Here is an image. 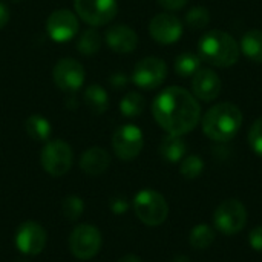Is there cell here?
Listing matches in <instances>:
<instances>
[{"instance_id":"15","label":"cell","mask_w":262,"mask_h":262,"mask_svg":"<svg viewBox=\"0 0 262 262\" xmlns=\"http://www.w3.org/2000/svg\"><path fill=\"white\" fill-rule=\"evenodd\" d=\"M221 89H223V81L220 75L212 69L201 68L192 77V92L196 100L210 103L220 97Z\"/></svg>"},{"instance_id":"9","label":"cell","mask_w":262,"mask_h":262,"mask_svg":"<svg viewBox=\"0 0 262 262\" xmlns=\"http://www.w3.org/2000/svg\"><path fill=\"white\" fill-rule=\"evenodd\" d=\"M75 12L91 26H103L112 21L118 11L117 0H75Z\"/></svg>"},{"instance_id":"26","label":"cell","mask_w":262,"mask_h":262,"mask_svg":"<svg viewBox=\"0 0 262 262\" xmlns=\"http://www.w3.org/2000/svg\"><path fill=\"white\" fill-rule=\"evenodd\" d=\"M204 170V161L198 155H187L181 161L180 172L186 180H195L198 178Z\"/></svg>"},{"instance_id":"21","label":"cell","mask_w":262,"mask_h":262,"mask_svg":"<svg viewBox=\"0 0 262 262\" xmlns=\"http://www.w3.org/2000/svg\"><path fill=\"white\" fill-rule=\"evenodd\" d=\"M25 130H26V134L32 140H35V141H46L51 137L52 127H51V123L45 117L35 114V115H31V117L26 118Z\"/></svg>"},{"instance_id":"35","label":"cell","mask_w":262,"mask_h":262,"mask_svg":"<svg viewBox=\"0 0 262 262\" xmlns=\"http://www.w3.org/2000/svg\"><path fill=\"white\" fill-rule=\"evenodd\" d=\"M118 262H141V259L138 256H135V255H126Z\"/></svg>"},{"instance_id":"28","label":"cell","mask_w":262,"mask_h":262,"mask_svg":"<svg viewBox=\"0 0 262 262\" xmlns=\"http://www.w3.org/2000/svg\"><path fill=\"white\" fill-rule=\"evenodd\" d=\"M83 210H84L83 200L75 195L64 198V201L61 203V212H63L64 218L69 221H77L83 215Z\"/></svg>"},{"instance_id":"20","label":"cell","mask_w":262,"mask_h":262,"mask_svg":"<svg viewBox=\"0 0 262 262\" xmlns=\"http://www.w3.org/2000/svg\"><path fill=\"white\" fill-rule=\"evenodd\" d=\"M84 103L86 106L94 112V114H103L107 106H109V98H107V92L98 86V84H91L86 88L84 91Z\"/></svg>"},{"instance_id":"5","label":"cell","mask_w":262,"mask_h":262,"mask_svg":"<svg viewBox=\"0 0 262 262\" xmlns=\"http://www.w3.org/2000/svg\"><path fill=\"white\" fill-rule=\"evenodd\" d=\"M213 224L216 230L224 235L239 233L247 224V210L244 204L233 198L223 201L213 213Z\"/></svg>"},{"instance_id":"24","label":"cell","mask_w":262,"mask_h":262,"mask_svg":"<svg viewBox=\"0 0 262 262\" xmlns=\"http://www.w3.org/2000/svg\"><path fill=\"white\" fill-rule=\"evenodd\" d=\"M146 107V100L138 92H127L120 101V112L127 118H135L143 114Z\"/></svg>"},{"instance_id":"19","label":"cell","mask_w":262,"mask_h":262,"mask_svg":"<svg viewBox=\"0 0 262 262\" xmlns=\"http://www.w3.org/2000/svg\"><path fill=\"white\" fill-rule=\"evenodd\" d=\"M241 52L252 61L262 63V31L261 29H250L247 31L239 43Z\"/></svg>"},{"instance_id":"12","label":"cell","mask_w":262,"mask_h":262,"mask_svg":"<svg viewBox=\"0 0 262 262\" xmlns=\"http://www.w3.org/2000/svg\"><path fill=\"white\" fill-rule=\"evenodd\" d=\"M46 32L57 43L69 41L78 32V18L69 9H57L46 20Z\"/></svg>"},{"instance_id":"17","label":"cell","mask_w":262,"mask_h":262,"mask_svg":"<svg viewBox=\"0 0 262 262\" xmlns=\"http://www.w3.org/2000/svg\"><path fill=\"white\" fill-rule=\"evenodd\" d=\"M109 164H111V157L101 147H91L80 158L81 170L91 177H97V175L104 173L107 170Z\"/></svg>"},{"instance_id":"2","label":"cell","mask_w":262,"mask_h":262,"mask_svg":"<svg viewBox=\"0 0 262 262\" xmlns=\"http://www.w3.org/2000/svg\"><path fill=\"white\" fill-rule=\"evenodd\" d=\"M243 126L241 109L229 101L212 106L203 117V132L216 143H226L236 137Z\"/></svg>"},{"instance_id":"11","label":"cell","mask_w":262,"mask_h":262,"mask_svg":"<svg viewBox=\"0 0 262 262\" xmlns=\"http://www.w3.org/2000/svg\"><path fill=\"white\" fill-rule=\"evenodd\" d=\"M46 241L48 236L45 229L34 221H26L20 224L15 232V246L23 255L28 256L40 255L46 247Z\"/></svg>"},{"instance_id":"7","label":"cell","mask_w":262,"mask_h":262,"mask_svg":"<svg viewBox=\"0 0 262 262\" xmlns=\"http://www.w3.org/2000/svg\"><path fill=\"white\" fill-rule=\"evenodd\" d=\"M101 233L92 224H80L69 235V250L78 259H91L101 249Z\"/></svg>"},{"instance_id":"1","label":"cell","mask_w":262,"mask_h":262,"mask_svg":"<svg viewBox=\"0 0 262 262\" xmlns=\"http://www.w3.org/2000/svg\"><path fill=\"white\" fill-rule=\"evenodd\" d=\"M152 115L169 135H186L201 120V106L187 89L170 86L160 92L152 103Z\"/></svg>"},{"instance_id":"36","label":"cell","mask_w":262,"mask_h":262,"mask_svg":"<svg viewBox=\"0 0 262 262\" xmlns=\"http://www.w3.org/2000/svg\"><path fill=\"white\" fill-rule=\"evenodd\" d=\"M173 262H190V259L187 256H178V258L173 259Z\"/></svg>"},{"instance_id":"8","label":"cell","mask_w":262,"mask_h":262,"mask_svg":"<svg viewBox=\"0 0 262 262\" xmlns=\"http://www.w3.org/2000/svg\"><path fill=\"white\" fill-rule=\"evenodd\" d=\"M144 146V137L138 126L124 124L118 127L112 135V149L115 155L123 161L135 160Z\"/></svg>"},{"instance_id":"4","label":"cell","mask_w":262,"mask_h":262,"mask_svg":"<svg viewBox=\"0 0 262 262\" xmlns=\"http://www.w3.org/2000/svg\"><path fill=\"white\" fill-rule=\"evenodd\" d=\"M134 210L137 218L149 227L161 226L169 215L166 198L154 189H143L135 195Z\"/></svg>"},{"instance_id":"31","label":"cell","mask_w":262,"mask_h":262,"mask_svg":"<svg viewBox=\"0 0 262 262\" xmlns=\"http://www.w3.org/2000/svg\"><path fill=\"white\" fill-rule=\"evenodd\" d=\"M127 81H129V78L126 77L124 72H115V74H112V75L109 77V83H111V86L115 88V89L124 88V86L127 84Z\"/></svg>"},{"instance_id":"14","label":"cell","mask_w":262,"mask_h":262,"mask_svg":"<svg viewBox=\"0 0 262 262\" xmlns=\"http://www.w3.org/2000/svg\"><path fill=\"white\" fill-rule=\"evenodd\" d=\"M55 84L66 92L78 91L84 83V68L74 58H61L52 72Z\"/></svg>"},{"instance_id":"16","label":"cell","mask_w":262,"mask_h":262,"mask_svg":"<svg viewBox=\"0 0 262 262\" xmlns=\"http://www.w3.org/2000/svg\"><path fill=\"white\" fill-rule=\"evenodd\" d=\"M106 43L107 46L118 54H129L134 52L138 45L137 32L127 25H112L106 31Z\"/></svg>"},{"instance_id":"18","label":"cell","mask_w":262,"mask_h":262,"mask_svg":"<svg viewBox=\"0 0 262 262\" xmlns=\"http://www.w3.org/2000/svg\"><path fill=\"white\" fill-rule=\"evenodd\" d=\"M187 144L180 135H167L163 138L160 144V154L161 157L169 163H178L186 157Z\"/></svg>"},{"instance_id":"34","label":"cell","mask_w":262,"mask_h":262,"mask_svg":"<svg viewBox=\"0 0 262 262\" xmlns=\"http://www.w3.org/2000/svg\"><path fill=\"white\" fill-rule=\"evenodd\" d=\"M9 21V9L6 8V5H3L0 2V29Z\"/></svg>"},{"instance_id":"3","label":"cell","mask_w":262,"mask_h":262,"mask_svg":"<svg viewBox=\"0 0 262 262\" xmlns=\"http://www.w3.org/2000/svg\"><path fill=\"white\" fill-rule=\"evenodd\" d=\"M239 45L227 32L213 29L206 32L198 41V55L203 61L215 68H230L239 58Z\"/></svg>"},{"instance_id":"32","label":"cell","mask_w":262,"mask_h":262,"mask_svg":"<svg viewBox=\"0 0 262 262\" xmlns=\"http://www.w3.org/2000/svg\"><path fill=\"white\" fill-rule=\"evenodd\" d=\"M158 3L167 11H178L186 6L187 0H158Z\"/></svg>"},{"instance_id":"25","label":"cell","mask_w":262,"mask_h":262,"mask_svg":"<svg viewBox=\"0 0 262 262\" xmlns=\"http://www.w3.org/2000/svg\"><path fill=\"white\" fill-rule=\"evenodd\" d=\"M101 46V37L95 29H88L81 34V37L77 41V48L83 55H92L95 54Z\"/></svg>"},{"instance_id":"10","label":"cell","mask_w":262,"mask_h":262,"mask_svg":"<svg viewBox=\"0 0 262 262\" xmlns=\"http://www.w3.org/2000/svg\"><path fill=\"white\" fill-rule=\"evenodd\" d=\"M167 78V64L158 57H146L140 60L132 72V81L141 89H157Z\"/></svg>"},{"instance_id":"33","label":"cell","mask_w":262,"mask_h":262,"mask_svg":"<svg viewBox=\"0 0 262 262\" xmlns=\"http://www.w3.org/2000/svg\"><path fill=\"white\" fill-rule=\"evenodd\" d=\"M127 207H129V204L124 198H115L111 203V209L115 215H123L127 210Z\"/></svg>"},{"instance_id":"30","label":"cell","mask_w":262,"mask_h":262,"mask_svg":"<svg viewBox=\"0 0 262 262\" xmlns=\"http://www.w3.org/2000/svg\"><path fill=\"white\" fill-rule=\"evenodd\" d=\"M249 244L252 246V249L262 253V226H256L249 233Z\"/></svg>"},{"instance_id":"37","label":"cell","mask_w":262,"mask_h":262,"mask_svg":"<svg viewBox=\"0 0 262 262\" xmlns=\"http://www.w3.org/2000/svg\"><path fill=\"white\" fill-rule=\"evenodd\" d=\"M14 2H18V0H14Z\"/></svg>"},{"instance_id":"29","label":"cell","mask_w":262,"mask_h":262,"mask_svg":"<svg viewBox=\"0 0 262 262\" xmlns=\"http://www.w3.org/2000/svg\"><path fill=\"white\" fill-rule=\"evenodd\" d=\"M247 140H249V146L252 147V150L262 158V117L255 120V123L252 124Z\"/></svg>"},{"instance_id":"27","label":"cell","mask_w":262,"mask_h":262,"mask_svg":"<svg viewBox=\"0 0 262 262\" xmlns=\"http://www.w3.org/2000/svg\"><path fill=\"white\" fill-rule=\"evenodd\" d=\"M186 23L192 29H203L210 23V12L206 6H193L186 14Z\"/></svg>"},{"instance_id":"13","label":"cell","mask_w":262,"mask_h":262,"mask_svg":"<svg viewBox=\"0 0 262 262\" xmlns=\"http://www.w3.org/2000/svg\"><path fill=\"white\" fill-rule=\"evenodd\" d=\"M149 34L160 45H172L181 38L183 23L177 15L169 12H161L150 20Z\"/></svg>"},{"instance_id":"22","label":"cell","mask_w":262,"mask_h":262,"mask_svg":"<svg viewBox=\"0 0 262 262\" xmlns=\"http://www.w3.org/2000/svg\"><path fill=\"white\" fill-rule=\"evenodd\" d=\"M215 230L209 224H198L192 229L189 235V243L196 250L209 249L215 243Z\"/></svg>"},{"instance_id":"23","label":"cell","mask_w":262,"mask_h":262,"mask_svg":"<svg viewBox=\"0 0 262 262\" xmlns=\"http://www.w3.org/2000/svg\"><path fill=\"white\" fill-rule=\"evenodd\" d=\"M201 58L193 52H183L175 60V72L180 77H193L201 69Z\"/></svg>"},{"instance_id":"6","label":"cell","mask_w":262,"mask_h":262,"mask_svg":"<svg viewBox=\"0 0 262 262\" xmlns=\"http://www.w3.org/2000/svg\"><path fill=\"white\" fill-rule=\"evenodd\" d=\"M41 166L51 177H63L69 172L72 166V149L63 140L49 141L40 155Z\"/></svg>"}]
</instances>
